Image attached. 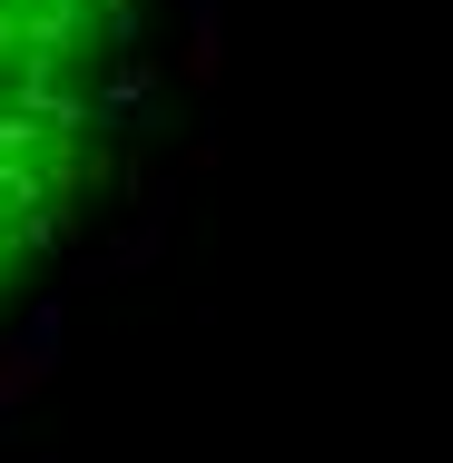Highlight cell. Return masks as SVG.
<instances>
[{"label": "cell", "mask_w": 453, "mask_h": 463, "mask_svg": "<svg viewBox=\"0 0 453 463\" xmlns=\"http://www.w3.org/2000/svg\"><path fill=\"white\" fill-rule=\"evenodd\" d=\"M158 0H0V306L90 217Z\"/></svg>", "instance_id": "6da1fadb"}]
</instances>
